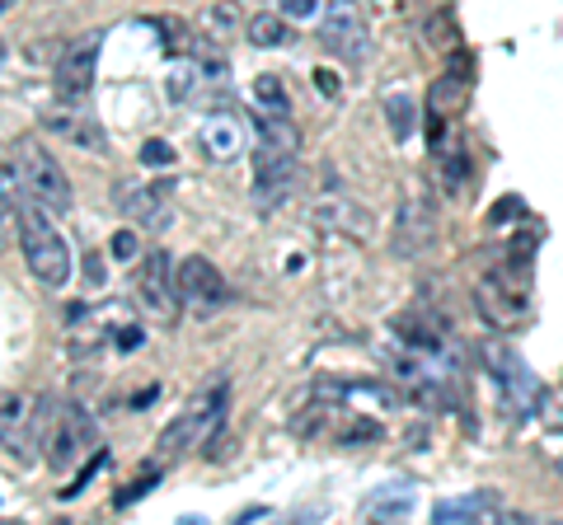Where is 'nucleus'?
<instances>
[{"label":"nucleus","mask_w":563,"mask_h":525,"mask_svg":"<svg viewBox=\"0 0 563 525\" xmlns=\"http://www.w3.org/2000/svg\"><path fill=\"white\" fill-rule=\"evenodd\" d=\"M141 165H151V169H165V165H174V146L155 136V142L141 146Z\"/></svg>","instance_id":"27"},{"label":"nucleus","mask_w":563,"mask_h":525,"mask_svg":"<svg viewBox=\"0 0 563 525\" xmlns=\"http://www.w3.org/2000/svg\"><path fill=\"white\" fill-rule=\"evenodd\" d=\"M517 212H521V198L498 202V206H493V225H507V216H517Z\"/></svg>","instance_id":"32"},{"label":"nucleus","mask_w":563,"mask_h":525,"mask_svg":"<svg viewBox=\"0 0 563 525\" xmlns=\"http://www.w3.org/2000/svg\"><path fill=\"white\" fill-rule=\"evenodd\" d=\"M161 43H165V52H174V57H188V52L198 47V38H192L188 24H179V20H165L161 24Z\"/></svg>","instance_id":"24"},{"label":"nucleus","mask_w":563,"mask_h":525,"mask_svg":"<svg viewBox=\"0 0 563 525\" xmlns=\"http://www.w3.org/2000/svg\"><path fill=\"white\" fill-rule=\"evenodd\" d=\"M432 235H437L432 202L428 198H409L404 202V212H399V221H395V254L399 258H418L432 244Z\"/></svg>","instance_id":"14"},{"label":"nucleus","mask_w":563,"mask_h":525,"mask_svg":"<svg viewBox=\"0 0 563 525\" xmlns=\"http://www.w3.org/2000/svg\"><path fill=\"white\" fill-rule=\"evenodd\" d=\"M250 142H254V127H250V122H244L240 113H231V109L207 113L202 127H198V150H202V160H211V165L240 160L244 150H254Z\"/></svg>","instance_id":"9"},{"label":"nucleus","mask_w":563,"mask_h":525,"mask_svg":"<svg viewBox=\"0 0 563 525\" xmlns=\"http://www.w3.org/2000/svg\"><path fill=\"white\" fill-rule=\"evenodd\" d=\"M95 62H99V33L95 38H85L66 52L57 62V71H52V85H57V99L66 103H80L85 94L95 90Z\"/></svg>","instance_id":"11"},{"label":"nucleus","mask_w":563,"mask_h":525,"mask_svg":"<svg viewBox=\"0 0 563 525\" xmlns=\"http://www.w3.org/2000/svg\"><path fill=\"white\" fill-rule=\"evenodd\" d=\"M29 423H33V409H29V399L10 394V390H0V446L20 442V432H24Z\"/></svg>","instance_id":"20"},{"label":"nucleus","mask_w":563,"mask_h":525,"mask_svg":"<svg viewBox=\"0 0 563 525\" xmlns=\"http://www.w3.org/2000/svg\"><path fill=\"white\" fill-rule=\"evenodd\" d=\"M14 169H20V183H24V198L43 202L47 212H66L70 206V183H66V169L57 165L38 136H24L14 142Z\"/></svg>","instance_id":"4"},{"label":"nucleus","mask_w":563,"mask_h":525,"mask_svg":"<svg viewBox=\"0 0 563 525\" xmlns=\"http://www.w3.org/2000/svg\"><path fill=\"white\" fill-rule=\"evenodd\" d=\"M314 221H324V225H333V231H343V235H352V239H372V212L366 206H357V202H320L314 206Z\"/></svg>","instance_id":"16"},{"label":"nucleus","mask_w":563,"mask_h":525,"mask_svg":"<svg viewBox=\"0 0 563 525\" xmlns=\"http://www.w3.org/2000/svg\"><path fill=\"white\" fill-rule=\"evenodd\" d=\"M24 202V183H20V169L0 165V225L14 221V212H20Z\"/></svg>","instance_id":"22"},{"label":"nucleus","mask_w":563,"mask_h":525,"mask_svg":"<svg viewBox=\"0 0 563 525\" xmlns=\"http://www.w3.org/2000/svg\"><path fill=\"white\" fill-rule=\"evenodd\" d=\"M503 498L498 493H470V498H451L432 506V521L442 525H461V521H498Z\"/></svg>","instance_id":"15"},{"label":"nucleus","mask_w":563,"mask_h":525,"mask_svg":"<svg viewBox=\"0 0 563 525\" xmlns=\"http://www.w3.org/2000/svg\"><path fill=\"white\" fill-rule=\"evenodd\" d=\"M221 417H225V384H217L211 394H198V399H192V404L161 432V455H165V460H174V455H184V450H202L211 436H217Z\"/></svg>","instance_id":"5"},{"label":"nucleus","mask_w":563,"mask_h":525,"mask_svg":"<svg viewBox=\"0 0 563 525\" xmlns=\"http://www.w3.org/2000/svg\"><path fill=\"white\" fill-rule=\"evenodd\" d=\"M29 427H33V442L43 446V455H47L52 469L76 465L80 455L95 446L90 417H85L80 409L62 404V399H38V409H33V423H29Z\"/></svg>","instance_id":"2"},{"label":"nucleus","mask_w":563,"mask_h":525,"mask_svg":"<svg viewBox=\"0 0 563 525\" xmlns=\"http://www.w3.org/2000/svg\"><path fill=\"white\" fill-rule=\"evenodd\" d=\"M320 43L343 62H362L372 52V33H366V20L352 0H329L320 14Z\"/></svg>","instance_id":"8"},{"label":"nucleus","mask_w":563,"mask_h":525,"mask_svg":"<svg viewBox=\"0 0 563 525\" xmlns=\"http://www.w3.org/2000/svg\"><path fill=\"white\" fill-rule=\"evenodd\" d=\"M14 221H20V249H24L29 272L38 277L47 291H62V287L70 282V244H66V235L57 231V221H52L47 206L33 202V198L20 202Z\"/></svg>","instance_id":"1"},{"label":"nucleus","mask_w":563,"mask_h":525,"mask_svg":"<svg viewBox=\"0 0 563 525\" xmlns=\"http://www.w3.org/2000/svg\"><path fill=\"white\" fill-rule=\"evenodd\" d=\"M474 305H479V314L493 328L521 324L526 314H531V268H526V258H517L512 268L488 272L479 291H474Z\"/></svg>","instance_id":"3"},{"label":"nucleus","mask_w":563,"mask_h":525,"mask_svg":"<svg viewBox=\"0 0 563 525\" xmlns=\"http://www.w3.org/2000/svg\"><path fill=\"white\" fill-rule=\"evenodd\" d=\"M413 506H418V493L409 483H380L372 498H366V516L372 521H404V516H413Z\"/></svg>","instance_id":"17"},{"label":"nucleus","mask_w":563,"mask_h":525,"mask_svg":"<svg viewBox=\"0 0 563 525\" xmlns=\"http://www.w3.org/2000/svg\"><path fill=\"white\" fill-rule=\"evenodd\" d=\"M14 5H20V0H0V14H10Z\"/></svg>","instance_id":"33"},{"label":"nucleus","mask_w":563,"mask_h":525,"mask_svg":"<svg viewBox=\"0 0 563 525\" xmlns=\"http://www.w3.org/2000/svg\"><path fill=\"white\" fill-rule=\"evenodd\" d=\"M329 0H277V10L287 14V20H314V14H324Z\"/></svg>","instance_id":"26"},{"label":"nucleus","mask_w":563,"mask_h":525,"mask_svg":"<svg viewBox=\"0 0 563 525\" xmlns=\"http://www.w3.org/2000/svg\"><path fill=\"white\" fill-rule=\"evenodd\" d=\"M198 85H207L202 80V71H192V66H179V71H169V99H192V90H198Z\"/></svg>","instance_id":"25"},{"label":"nucleus","mask_w":563,"mask_h":525,"mask_svg":"<svg viewBox=\"0 0 563 525\" xmlns=\"http://www.w3.org/2000/svg\"><path fill=\"white\" fill-rule=\"evenodd\" d=\"M235 33H244V14L235 0H211V5L202 10V38L211 43H231Z\"/></svg>","instance_id":"18"},{"label":"nucleus","mask_w":563,"mask_h":525,"mask_svg":"<svg viewBox=\"0 0 563 525\" xmlns=\"http://www.w3.org/2000/svg\"><path fill=\"white\" fill-rule=\"evenodd\" d=\"M376 436H380L376 423H357V427H347V432H343V446H352V442H376Z\"/></svg>","instance_id":"30"},{"label":"nucleus","mask_w":563,"mask_h":525,"mask_svg":"<svg viewBox=\"0 0 563 525\" xmlns=\"http://www.w3.org/2000/svg\"><path fill=\"white\" fill-rule=\"evenodd\" d=\"M38 122H43L47 132H57L62 142L76 146V150H95V155L109 150V136H103L95 113H85V109H43Z\"/></svg>","instance_id":"13"},{"label":"nucleus","mask_w":563,"mask_h":525,"mask_svg":"<svg viewBox=\"0 0 563 525\" xmlns=\"http://www.w3.org/2000/svg\"><path fill=\"white\" fill-rule=\"evenodd\" d=\"M0 62H5V43H0Z\"/></svg>","instance_id":"35"},{"label":"nucleus","mask_w":563,"mask_h":525,"mask_svg":"<svg viewBox=\"0 0 563 525\" xmlns=\"http://www.w3.org/2000/svg\"><path fill=\"white\" fill-rule=\"evenodd\" d=\"M390 5H395V10H404V5H409V0H390Z\"/></svg>","instance_id":"34"},{"label":"nucleus","mask_w":563,"mask_h":525,"mask_svg":"<svg viewBox=\"0 0 563 525\" xmlns=\"http://www.w3.org/2000/svg\"><path fill=\"white\" fill-rule=\"evenodd\" d=\"M314 90H320L324 99H339V80H333L329 71H314Z\"/></svg>","instance_id":"31"},{"label":"nucleus","mask_w":563,"mask_h":525,"mask_svg":"<svg viewBox=\"0 0 563 525\" xmlns=\"http://www.w3.org/2000/svg\"><path fill=\"white\" fill-rule=\"evenodd\" d=\"M254 99H258V113H287V85H282L277 76H258Z\"/></svg>","instance_id":"23"},{"label":"nucleus","mask_w":563,"mask_h":525,"mask_svg":"<svg viewBox=\"0 0 563 525\" xmlns=\"http://www.w3.org/2000/svg\"><path fill=\"white\" fill-rule=\"evenodd\" d=\"M179 295L184 305H198V310H217L225 305V277L217 272V262L202 258V254H188L179 258Z\"/></svg>","instance_id":"10"},{"label":"nucleus","mask_w":563,"mask_h":525,"mask_svg":"<svg viewBox=\"0 0 563 525\" xmlns=\"http://www.w3.org/2000/svg\"><path fill=\"white\" fill-rule=\"evenodd\" d=\"M484 361H488L493 380L503 384L507 404H517L526 417L544 409V390H540V380H536L531 371H526V361H521L507 343H484Z\"/></svg>","instance_id":"7"},{"label":"nucleus","mask_w":563,"mask_h":525,"mask_svg":"<svg viewBox=\"0 0 563 525\" xmlns=\"http://www.w3.org/2000/svg\"><path fill=\"white\" fill-rule=\"evenodd\" d=\"M136 305L151 314V320L169 324L179 314L184 295H179V262H174L165 249H155L136 262Z\"/></svg>","instance_id":"6"},{"label":"nucleus","mask_w":563,"mask_h":525,"mask_svg":"<svg viewBox=\"0 0 563 525\" xmlns=\"http://www.w3.org/2000/svg\"><path fill=\"white\" fill-rule=\"evenodd\" d=\"M109 249H113V258L132 262V258L141 254V244H136V231H118V235H113V244H109Z\"/></svg>","instance_id":"28"},{"label":"nucleus","mask_w":563,"mask_h":525,"mask_svg":"<svg viewBox=\"0 0 563 525\" xmlns=\"http://www.w3.org/2000/svg\"><path fill=\"white\" fill-rule=\"evenodd\" d=\"M244 38H250L254 47H287L291 43V20L287 14H254L250 29H244Z\"/></svg>","instance_id":"19"},{"label":"nucleus","mask_w":563,"mask_h":525,"mask_svg":"<svg viewBox=\"0 0 563 525\" xmlns=\"http://www.w3.org/2000/svg\"><path fill=\"white\" fill-rule=\"evenodd\" d=\"M85 282H90V287H103V282H109V268H103V254H85Z\"/></svg>","instance_id":"29"},{"label":"nucleus","mask_w":563,"mask_h":525,"mask_svg":"<svg viewBox=\"0 0 563 525\" xmlns=\"http://www.w3.org/2000/svg\"><path fill=\"white\" fill-rule=\"evenodd\" d=\"M559 474H563V465H559Z\"/></svg>","instance_id":"36"},{"label":"nucleus","mask_w":563,"mask_h":525,"mask_svg":"<svg viewBox=\"0 0 563 525\" xmlns=\"http://www.w3.org/2000/svg\"><path fill=\"white\" fill-rule=\"evenodd\" d=\"M169 179H155V183H136V188H118V206L128 212V221L146 225V231H165L169 225Z\"/></svg>","instance_id":"12"},{"label":"nucleus","mask_w":563,"mask_h":525,"mask_svg":"<svg viewBox=\"0 0 563 525\" xmlns=\"http://www.w3.org/2000/svg\"><path fill=\"white\" fill-rule=\"evenodd\" d=\"M385 122H390L395 142H409V136H413V99L409 94H390V99H385Z\"/></svg>","instance_id":"21"}]
</instances>
